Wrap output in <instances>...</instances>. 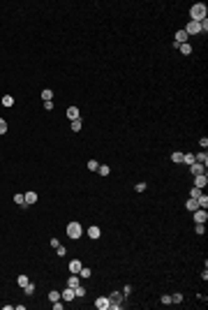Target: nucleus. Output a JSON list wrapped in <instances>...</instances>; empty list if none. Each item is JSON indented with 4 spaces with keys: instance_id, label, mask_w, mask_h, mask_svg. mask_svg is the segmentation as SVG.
I'll return each instance as SVG.
<instances>
[{
    "instance_id": "f257e3e1",
    "label": "nucleus",
    "mask_w": 208,
    "mask_h": 310,
    "mask_svg": "<svg viewBox=\"0 0 208 310\" xmlns=\"http://www.w3.org/2000/svg\"><path fill=\"white\" fill-rule=\"evenodd\" d=\"M190 16H192V21L201 23V21L206 19V5H204V3H194L192 9H190Z\"/></svg>"
},
{
    "instance_id": "f03ea898",
    "label": "nucleus",
    "mask_w": 208,
    "mask_h": 310,
    "mask_svg": "<svg viewBox=\"0 0 208 310\" xmlns=\"http://www.w3.org/2000/svg\"><path fill=\"white\" fill-rule=\"evenodd\" d=\"M81 234H83V227H81L79 222H69L67 225V236L69 238H74V241H76V238H81Z\"/></svg>"
},
{
    "instance_id": "7ed1b4c3",
    "label": "nucleus",
    "mask_w": 208,
    "mask_h": 310,
    "mask_svg": "<svg viewBox=\"0 0 208 310\" xmlns=\"http://www.w3.org/2000/svg\"><path fill=\"white\" fill-rule=\"evenodd\" d=\"M183 30L187 33V37H190V35H199V33H201V23H197V21H190L187 26L183 28Z\"/></svg>"
},
{
    "instance_id": "20e7f679",
    "label": "nucleus",
    "mask_w": 208,
    "mask_h": 310,
    "mask_svg": "<svg viewBox=\"0 0 208 310\" xmlns=\"http://www.w3.org/2000/svg\"><path fill=\"white\" fill-rule=\"evenodd\" d=\"M206 220H208L206 208H197V211H194V222L197 225H206Z\"/></svg>"
},
{
    "instance_id": "39448f33",
    "label": "nucleus",
    "mask_w": 208,
    "mask_h": 310,
    "mask_svg": "<svg viewBox=\"0 0 208 310\" xmlns=\"http://www.w3.org/2000/svg\"><path fill=\"white\" fill-rule=\"evenodd\" d=\"M206 185H208V176H206V174H199V176H194V188L204 190Z\"/></svg>"
},
{
    "instance_id": "423d86ee",
    "label": "nucleus",
    "mask_w": 208,
    "mask_h": 310,
    "mask_svg": "<svg viewBox=\"0 0 208 310\" xmlns=\"http://www.w3.org/2000/svg\"><path fill=\"white\" fill-rule=\"evenodd\" d=\"M95 306H97V310H109V296H99Z\"/></svg>"
},
{
    "instance_id": "0eeeda50",
    "label": "nucleus",
    "mask_w": 208,
    "mask_h": 310,
    "mask_svg": "<svg viewBox=\"0 0 208 310\" xmlns=\"http://www.w3.org/2000/svg\"><path fill=\"white\" fill-rule=\"evenodd\" d=\"M65 285H67V287H72V289L76 287V285H81V278H79V273H72V276L67 278V282H65Z\"/></svg>"
},
{
    "instance_id": "6e6552de",
    "label": "nucleus",
    "mask_w": 208,
    "mask_h": 310,
    "mask_svg": "<svg viewBox=\"0 0 208 310\" xmlns=\"http://www.w3.org/2000/svg\"><path fill=\"white\" fill-rule=\"evenodd\" d=\"M123 299H125V294H123V292H111L109 303H123Z\"/></svg>"
},
{
    "instance_id": "1a4fd4ad",
    "label": "nucleus",
    "mask_w": 208,
    "mask_h": 310,
    "mask_svg": "<svg viewBox=\"0 0 208 310\" xmlns=\"http://www.w3.org/2000/svg\"><path fill=\"white\" fill-rule=\"evenodd\" d=\"M190 169H192V174H194V176H199V174H206V167H204V164H199V162L190 164Z\"/></svg>"
},
{
    "instance_id": "9d476101",
    "label": "nucleus",
    "mask_w": 208,
    "mask_h": 310,
    "mask_svg": "<svg viewBox=\"0 0 208 310\" xmlns=\"http://www.w3.org/2000/svg\"><path fill=\"white\" fill-rule=\"evenodd\" d=\"M60 299H65V301H74V289H72V287L63 289V292H60Z\"/></svg>"
},
{
    "instance_id": "9b49d317",
    "label": "nucleus",
    "mask_w": 208,
    "mask_h": 310,
    "mask_svg": "<svg viewBox=\"0 0 208 310\" xmlns=\"http://www.w3.org/2000/svg\"><path fill=\"white\" fill-rule=\"evenodd\" d=\"M185 42H187V33L183 30V28L176 30V44H185Z\"/></svg>"
},
{
    "instance_id": "f8f14e48",
    "label": "nucleus",
    "mask_w": 208,
    "mask_h": 310,
    "mask_svg": "<svg viewBox=\"0 0 208 310\" xmlns=\"http://www.w3.org/2000/svg\"><path fill=\"white\" fill-rule=\"evenodd\" d=\"M81 266H83V264H81V259H72V261H69V271H72V273H79V271H81Z\"/></svg>"
},
{
    "instance_id": "ddd939ff",
    "label": "nucleus",
    "mask_w": 208,
    "mask_h": 310,
    "mask_svg": "<svg viewBox=\"0 0 208 310\" xmlns=\"http://www.w3.org/2000/svg\"><path fill=\"white\" fill-rule=\"evenodd\" d=\"M88 236H90V238H99V236H102V229L93 225V227H88Z\"/></svg>"
},
{
    "instance_id": "4468645a",
    "label": "nucleus",
    "mask_w": 208,
    "mask_h": 310,
    "mask_svg": "<svg viewBox=\"0 0 208 310\" xmlns=\"http://www.w3.org/2000/svg\"><path fill=\"white\" fill-rule=\"evenodd\" d=\"M194 162H199V164L206 167V164H208V155H206V153H197V155H194Z\"/></svg>"
},
{
    "instance_id": "2eb2a0df",
    "label": "nucleus",
    "mask_w": 208,
    "mask_h": 310,
    "mask_svg": "<svg viewBox=\"0 0 208 310\" xmlns=\"http://www.w3.org/2000/svg\"><path fill=\"white\" fill-rule=\"evenodd\" d=\"M23 197H26V206H30V204H35V201H37V192H26Z\"/></svg>"
},
{
    "instance_id": "dca6fc26",
    "label": "nucleus",
    "mask_w": 208,
    "mask_h": 310,
    "mask_svg": "<svg viewBox=\"0 0 208 310\" xmlns=\"http://www.w3.org/2000/svg\"><path fill=\"white\" fill-rule=\"evenodd\" d=\"M67 118L69 121H76V118H79V109H76V106H69L67 109Z\"/></svg>"
},
{
    "instance_id": "f3484780",
    "label": "nucleus",
    "mask_w": 208,
    "mask_h": 310,
    "mask_svg": "<svg viewBox=\"0 0 208 310\" xmlns=\"http://www.w3.org/2000/svg\"><path fill=\"white\" fill-rule=\"evenodd\" d=\"M197 204H199V208H208V197L206 194H199L197 197Z\"/></svg>"
},
{
    "instance_id": "a211bd4d",
    "label": "nucleus",
    "mask_w": 208,
    "mask_h": 310,
    "mask_svg": "<svg viewBox=\"0 0 208 310\" xmlns=\"http://www.w3.org/2000/svg\"><path fill=\"white\" fill-rule=\"evenodd\" d=\"M14 204H19V206H26V197H23L21 192H19V194H14Z\"/></svg>"
},
{
    "instance_id": "6ab92c4d",
    "label": "nucleus",
    "mask_w": 208,
    "mask_h": 310,
    "mask_svg": "<svg viewBox=\"0 0 208 310\" xmlns=\"http://www.w3.org/2000/svg\"><path fill=\"white\" fill-rule=\"evenodd\" d=\"M187 208H190V211H197V208H199L197 199H192V197H190V199H187Z\"/></svg>"
},
{
    "instance_id": "aec40b11",
    "label": "nucleus",
    "mask_w": 208,
    "mask_h": 310,
    "mask_svg": "<svg viewBox=\"0 0 208 310\" xmlns=\"http://www.w3.org/2000/svg\"><path fill=\"white\" fill-rule=\"evenodd\" d=\"M49 301H51V303H53V301H60V292H56V289L49 292Z\"/></svg>"
},
{
    "instance_id": "412c9836",
    "label": "nucleus",
    "mask_w": 208,
    "mask_h": 310,
    "mask_svg": "<svg viewBox=\"0 0 208 310\" xmlns=\"http://www.w3.org/2000/svg\"><path fill=\"white\" fill-rule=\"evenodd\" d=\"M183 155H185V153L176 151V153H171V160H174V162H183Z\"/></svg>"
},
{
    "instance_id": "4be33fe9",
    "label": "nucleus",
    "mask_w": 208,
    "mask_h": 310,
    "mask_svg": "<svg viewBox=\"0 0 208 310\" xmlns=\"http://www.w3.org/2000/svg\"><path fill=\"white\" fill-rule=\"evenodd\" d=\"M23 292H26L28 296H30V294H35V285H33V282H28V285H23Z\"/></svg>"
},
{
    "instance_id": "5701e85b",
    "label": "nucleus",
    "mask_w": 208,
    "mask_h": 310,
    "mask_svg": "<svg viewBox=\"0 0 208 310\" xmlns=\"http://www.w3.org/2000/svg\"><path fill=\"white\" fill-rule=\"evenodd\" d=\"M178 49H180L183 53H185V56H190V53H192V46H190L187 42H185V44H180V46H178Z\"/></svg>"
},
{
    "instance_id": "b1692460",
    "label": "nucleus",
    "mask_w": 208,
    "mask_h": 310,
    "mask_svg": "<svg viewBox=\"0 0 208 310\" xmlns=\"http://www.w3.org/2000/svg\"><path fill=\"white\" fill-rule=\"evenodd\" d=\"M93 273H90V269H86V266H81V271H79V278H90Z\"/></svg>"
},
{
    "instance_id": "393cba45",
    "label": "nucleus",
    "mask_w": 208,
    "mask_h": 310,
    "mask_svg": "<svg viewBox=\"0 0 208 310\" xmlns=\"http://www.w3.org/2000/svg\"><path fill=\"white\" fill-rule=\"evenodd\" d=\"M14 104V97H12V95H5L3 97V106H12Z\"/></svg>"
},
{
    "instance_id": "a878e982",
    "label": "nucleus",
    "mask_w": 208,
    "mask_h": 310,
    "mask_svg": "<svg viewBox=\"0 0 208 310\" xmlns=\"http://www.w3.org/2000/svg\"><path fill=\"white\" fill-rule=\"evenodd\" d=\"M86 294V287H83V285H76L74 287V296H83Z\"/></svg>"
},
{
    "instance_id": "bb28decb",
    "label": "nucleus",
    "mask_w": 208,
    "mask_h": 310,
    "mask_svg": "<svg viewBox=\"0 0 208 310\" xmlns=\"http://www.w3.org/2000/svg\"><path fill=\"white\" fill-rule=\"evenodd\" d=\"M97 174H99V176H109V167H106V164H99Z\"/></svg>"
},
{
    "instance_id": "cd10ccee",
    "label": "nucleus",
    "mask_w": 208,
    "mask_h": 310,
    "mask_svg": "<svg viewBox=\"0 0 208 310\" xmlns=\"http://www.w3.org/2000/svg\"><path fill=\"white\" fill-rule=\"evenodd\" d=\"M199 194H204V190H199V188H192V190H190V197H192V199H197Z\"/></svg>"
},
{
    "instance_id": "c85d7f7f",
    "label": "nucleus",
    "mask_w": 208,
    "mask_h": 310,
    "mask_svg": "<svg viewBox=\"0 0 208 310\" xmlns=\"http://www.w3.org/2000/svg\"><path fill=\"white\" fill-rule=\"evenodd\" d=\"M81 130V118H76V121H72V132H79Z\"/></svg>"
},
{
    "instance_id": "c756f323",
    "label": "nucleus",
    "mask_w": 208,
    "mask_h": 310,
    "mask_svg": "<svg viewBox=\"0 0 208 310\" xmlns=\"http://www.w3.org/2000/svg\"><path fill=\"white\" fill-rule=\"evenodd\" d=\"M183 162H185V164H194V155H190V153L183 155Z\"/></svg>"
},
{
    "instance_id": "7c9ffc66",
    "label": "nucleus",
    "mask_w": 208,
    "mask_h": 310,
    "mask_svg": "<svg viewBox=\"0 0 208 310\" xmlns=\"http://www.w3.org/2000/svg\"><path fill=\"white\" fill-rule=\"evenodd\" d=\"M51 97H53V93H51V90H42V100H44V102H49Z\"/></svg>"
},
{
    "instance_id": "2f4dec72",
    "label": "nucleus",
    "mask_w": 208,
    "mask_h": 310,
    "mask_svg": "<svg viewBox=\"0 0 208 310\" xmlns=\"http://www.w3.org/2000/svg\"><path fill=\"white\" fill-rule=\"evenodd\" d=\"M88 169H90V171H97V169H99V162H95V160H90V162H88Z\"/></svg>"
},
{
    "instance_id": "473e14b6",
    "label": "nucleus",
    "mask_w": 208,
    "mask_h": 310,
    "mask_svg": "<svg viewBox=\"0 0 208 310\" xmlns=\"http://www.w3.org/2000/svg\"><path fill=\"white\" fill-rule=\"evenodd\" d=\"M5 132H7V121L0 118V134H5Z\"/></svg>"
},
{
    "instance_id": "72a5a7b5",
    "label": "nucleus",
    "mask_w": 208,
    "mask_h": 310,
    "mask_svg": "<svg viewBox=\"0 0 208 310\" xmlns=\"http://www.w3.org/2000/svg\"><path fill=\"white\" fill-rule=\"evenodd\" d=\"M160 303H164V306H171V296H169V294H164L162 299H160Z\"/></svg>"
},
{
    "instance_id": "f704fd0d",
    "label": "nucleus",
    "mask_w": 208,
    "mask_h": 310,
    "mask_svg": "<svg viewBox=\"0 0 208 310\" xmlns=\"http://www.w3.org/2000/svg\"><path fill=\"white\" fill-rule=\"evenodd\" d=\"M16 282H19L21 287H23V285H28V282H30V280H28V276H19V280H16Z\"/></svg>"
},
{
    "instance_id": "c9c22d12",
    "label": "nucleus",
    "mask_w": 208,
    "mask_h": 310,
    "mask_svg": "<svg viewBox=\"0 0 208 310\" xmlns=\"http://www.w3.org/2000/svg\"><path fill=\"white\" fill-rule=\"evenodd\" d=\"M180 301H183L180 294H171V303H180Z\"/></svg>"
},
{
    "instance_id": "e433bc0d",
    "label": "nucleus",
    "mask_w": 208,
    "mask_h": 310,
    "mask_svg": "<svg viewBox=\"0 0 208 310\" xmlns=\"http://www.w3.org/2000/svg\"><path fill=\"white\" fill-rule=\"evenodd\" d=\"M56 252H58V255H60V257H63V255H65V252H67V250H65V248L60 245V243H58V245H56Z\"/></svg>"
},
{
    "instance_id": "4c0bfd02",
    "label": "nucleus",
    "mask_w": 208,
    "mask_h": 310,
    "mask_svg": "<svg viewBox=\"0 0 208 310\" xmlns=\"http://www.w3.org/2000/svg\"><path fill=\"white\" fill-rule=\"evenodd\" d=\"M194 231H197V234H204V231H206V225H197V227H194Z\"/></svg>"
},
{
    "instance_id": "58836bf2",
    "label": "nucleus",
    "mask_w": 208,
    "mask_h": 310,
    "mask_svg": "<svg viewBox=\"0 0 208 310\" xmlns=\"http://www.w3.org/2000/svg\"><path fill=\"white\" fill-rule=\"evenodd\" d=\"M146 190V183H136V192H144Z\"/></svg>"
},
{
    "instance_id": "ea45409f",
    "label": "nucleus",
    "mask_w": 208,
    "mask_h": 310,
    "mask_svg": "<svg viewBox=\"0 0 208 310\" xmlns=\"http://www.w3.org/2000/svg\"><path fill=\"white\" fill-rule=\"evenodd\" d=\"M129 292H132V287H129V285H125V287H123V294H125V296H129Z\"/></svg>"
},
{
    "instance_id": "a19ab883",
    "label": "nucleus",
    "mask_w": 208,
    "mask_h": 310,
    "mask_svg": "<svg viewBox=\"0 0 208 310\" xmlns=\"http://www.w3.org/2000/svg\"><path fill=\"white\" fill-rule=\"evenodd\" d=\"M53 310H63V303L60 301H53Z\"/></svg>"
},
{
    "instance_id": "79ce46f5",
    "label": "nucleus",
    "mask_w": 208,
    "mask_h": 310,
    "mask_svg": "<svg viewBox=\"0 0 208 310\" xmlns=\"http://www.w3.org/2000/svg\"><path fill=\"white\" fill-rule=\"evenodd\" d=\"M199 144H201V148H206V146H208V139H206V137H201V139H199Z\"/></svg>"
},
{
    "instance_id": "37998d69",
    "label": "nucleus",
    "mask_w": 208,
    "mask_h": 310,
    "mask_svg": "<svg viewBox=\"0 0 208 310\" xmlns=\"http://www.w3.org/2000/svg\"><path fill=\"white\" fill-rule=\"evenodd\" d=\"M201 30H204V33L208 30V19H204V21H201Z\"/></svg>"
},
{
    "instance_id": "c03bdc74",
    "label": "nucleus",
    "mask_w": 208,
    "mask_h": 310,
    "mask_svg": "<svg viewBox=\"0 0 208 310\" xmlns=\"http://www.w3.org/2000/svg\"><path fill=\"white\" fill-rule=\"evenodd\" d=\"M44 109H46V111H51V109H53V102H51V100H49V102H44Z\"/></svg>"
}]
</instances>
